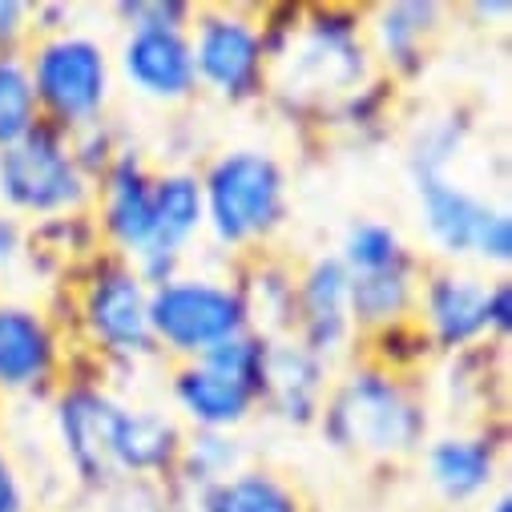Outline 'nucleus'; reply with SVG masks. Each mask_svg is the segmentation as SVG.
Wrapping results in <instances>:
<instances>
[{
    "label": "nucleus",
    "instance_id": "nucleus-25",
    "mask_svg": "<svg viewBox=\"0 0 512 512\" xmlns=\"http://www.w3.org/2000/svg\"><path fill=\"white\" fill-rule=\"evenodd\" d=\"M428 17H432V9H424V5H400V9L388 17V25H383V41H388V49H392V53H404L408 41L424 29L420 21H428Z\"/></svg>",
    "mask_w": 512,
    "mask_h": 512
},
{
    "label": "nucleus",
    "instance_id": "nucleus-15",
    "mask_svg": "<svg viewBox=\"0 0 512 512\" xmlns=\"http://www.w3.org/2000/svg\"><path fill=\"white\" fill-rule=\"evenodd\" d=\"M178 400L206 428H230L250 408V392H242L238 383H230V379H222L206 367H190L178 379Z\"/></svg>",
    "mask_w": 512,
    "mask_h": 512
},
{
    "label": "nucleus",
    "instance_id": "nucleus-23",
    "mask_svg": "<svg viewBox=\"0 0 512 512\" xmlns=\"http://www.w3.org/2000/svg\"><path fill=\"white\" fill-rule=\"evenodd\" d=\"M347 299H351L355 315H363V319H388L408 303V279L400 267L375 271V275H355V279H347Z\"/></svg>",
    "mask_w": 512,
    "mask_h": 512
},
{
    "label": "nucleus",
    "instance_id": "nucleus-6",
    "mask_svg": "<svg viewBox=\"0 0 512 512\" xmlns=\"http://www.w3.org/2000/svg\"><path fill=\"white\" fill-rule=\"evenodd\" d=\"M41 101L65 117V121H85L101 109L105 101V57L93 41L65 37L41 49L37 57V89Z\"/></svg>",
    "mask_w": 512,
    "mask_h": 512
},
{
    "label": "nucleus",
    "instance_id": "nucleus-3",
    "mask_svg": "<svg viewBox=\"0 0 512 512\" xmlns=\"http://www.w3.org/2000/svg\"><path fill=\"white\" fill-rule=\"evenodd\" d=\"M0 194L21 210H61L81 198V174L53 134L29 130L0 154Z\"/></svg>",
    "mask_w": 512,
    "mask_h": 512
},
{
    "label": "nucleus",
    "instance_id": "nucleus-4",
    "mask_svg": "<svg viewBox=\"0 0 512 512\" xmlns=\"http://www.w3.org/2000/svg\"><path fill=\"white\" fill-rule=\"evenodd\" d=\"M331 428L343 444L392 452V448H408L420 436V416L396 383L379 375H363L347 383V392L335 400Z\"/></svg>",
    "mask_w": 512,
    "mask_h": 512
},
{
    "label": "nucleus",
    "instance_id": "nucleus-16",
    "mask_svg": "<svg viewBox=\"0 0 512 512\" xmlns=\"http://www.w3.org/2000/svg\"><path fill=\"white\" fill-rule=\"evenodd\" d=\"M174 424L162 416H130L121 412L117 428H113V464L121 468H162L174 456Z\"/></svg>",
    "mask_w": 512,
    "mask_h": 512
},
{
    "label": "nucleus",
    "instance_id": "nucleus-14",
    "mask_svg": "<svg viewBox=\"0 0 512 512\" xmlns=\"http://www.w3.org/2000/svg\"><path fill=\"white\" fill-rule=\"evenodd\" d=\"M428 311L444 343H464L488 327V291L476 279H440L428 295Z\"/></svg>",
    "mask_w": 512,
    "mask_h": 512
},
{
    "label": "nucleus",
    "instance_id": "nucleus-21",
    "mask_svg": "<svg viewBox=\"0 0 512 512\" xmlns=\"http://www.w3.org/2000/svg\"><path fill=\"white\" fill-rule=\"evenodd\" d=\"M33 109H37V93L29 73L17 61L0 57V150H9L33 130Z\"/></svg>",
    "mask_w": 512,
    "mask_h": 512
},
{
    "label": "nucleus",
    "instance_id": "nucleus-24",
    "mask_svg": "<svg viewBox=\"0 0 512 512\" xmlns=\"http://www.w3.org/2000/svg\"><path fill=\"white\" fill-rule=\"evenodd\" d=\"M347 263L359 275H375V271H392L400 267V238L388 226H355L347 238Z\"/></svg>",
    "mask_w": 512,
    "mask_h": 512
},
{
    "label": "nucleus",
    "instance_id": "nucleus-7",
    "mask_svg": "<svg viewBox=\"0 0 512 512\" xmlns=\"http://www.w3.org/2000/svg\"><path fill=\"white\" fill-rule=\"evenodd\" d=\"M190 57H194V73H202L214 89L242 97L259 81L263 41L250 25H242L234 17H210L202 25L198 49Z\"/></svg>",
    "mask_w": 512,
    "mask_h": 512
},
{
    "label": "nucleus",
    "instance_id": "nucleus-12",
    "mask_svg": "<svg viewBox=\"0 0 512 512\" xmlns=\"http://www.w3.org/2000/svg\"><path fill=\"white\" fill-rule=\"evenodd\" d=\"M202 222V190L194 178H166L154 186V238L150 246L142 250L146 254V263L154 267L158 259H174V250L198 230Z\"/></svg>",
    "mask_w": 512,
    "mask_h": 512
},
{
    "label": "nucleus",
    "instance_id": "nucleus-29",
    "mask_svg": "<svg viewBox=\"0 0 512 512\" xmlns=\"http://www.w3.org/2000/svg\"><path fill=\"white\" fill-rule=\"evenodd\" d=\"M496 512H508V500H500V504H496Z\"/></svg>",
    "mask_w": 512,
    "mask_h": 512
},
{
    "label": "nucleus",
    "instance_id": "nucleus-22",
    "mask_svg": "<svg viewBox=\"0 0 512 512\" xmlns=\"http://www.w3.org/2000/svg\"><path fill=\"white\" fill-rule=\"evenodd\" d=\"M202 367H206V371H214V375H222V379H230V383H238L242 392H250V396H254V392H263L267 347H259L254 339L234 335V339H226V343L210 347Z\"/></svg>",
    "mask_w": 512,
    "mask_h": 512
},
{
    "label": "nucleus",
    "instance_id": "nucleus-10",
    "mask_svg": "<svg viewBox=\"0 0 512 512\" xmlns=\"http://www.w3.org/2000/svg\"><path fill=\"white\" fill-rule=\"evenodd\" d=\"M117 408L105 404L93 392H77L61 404V436L73 456V464L89 476L101 480L113 468V428H117Z\"/></svg>",
    "mask_w": 512,
    "mask_h": 512
},
{
    "label": "nucleus",
    "instance_id": "nucleus-1",
    "mask_svg": "<svg viewBox=\"0 0 512 512\" xmlns=\"http://www.w3.org/2000/svg\"><path fill=\"white\" fill-rule=\"evenodd\" d=\"M210 222L222 242H242L267 230L283 206V178L271 158L263 154H230L206 178Z\"/></svg>",
    "mask_w": 512,
    "mask_h": 512
},
{
    "label": "nucleus",
    "instance_id": "nucleus-19",
    "mask_svg": "<svg viewBox=\"0 0 512 512\" xmlns=\"http://www.w3.org/2000/svg\"><path fill=\"white\" fill-rule=\"evenodd\" d=\"M343 307H347V275L339 263H319L307 279V331L315 351L331 347L343 331Z\"/></svg>",
    "mask_w": 512,
    "mask_h": 512
},
{
    "label": "nucleus",
    "instance_id": "nucleus-20",
    "mask_svg": "<svg viewBox=\"0 0 512 512\" xmlns=\"http://www.w3.org/2000/svg\"><path fill=\"white\" fill-rule=\"evenodd\" d=\"M206 512H299L295 500L267 476H238L214 484L206 496Z\"/></svg>",
    "mask_w": 512,
    "mask_h": 512
},
{
    "label": "nucleus",
    "instance_id": "nucleus-13",
    "mask_svg": "<svg viewBox=\"0 0 512 512\" xmlns=\"http://www.w3.org/2000/svg\"><path fill=\"white\" fill-rule=\"evenodd\" d=\"M109 230L134 250H146L154 238V186L130 158L109 178Z\"/></svg>",
    "mask_w": 512,
    "mask_h": 512
},
{
    "label": "nucleus",
    "instance_id": "nucleus-26",
    "mask_svg": "<svg viewBox=\"0 0 512 512\" xmlns=\"http://www.w3.org/2000/svg\"><path fill=\"white\" fill-rule=\"evenodd\" d=\"M0 512H21V488L5 460H0Z\"/></svg>",
    "mask_w": 512,
    "mask_h": 512
},
{
    "label": "nucleus",
    "instance_id": "nucleus-18",
    "mask_svg": "<svg viewBox=\"0 0 512 512\" xmlns=\"http://www.w3.org/2000/svg\"><path fill=\"white\" fill-rule=\"evenodd\" d=\"M263 388L275 392L279 408L295 420H307L315 408V392H319V371L311 363V355L303 351H267V375H263Z\"/></svg>",
    "mask_w": 512,
    "mask_h": 512
},
{
    "label": "nucleus",
    "instance_id": "nucleus-5",
    "mask_svg": "<svg viewBox=\"0 0 512 512\" xmlns=\"http://www.w3.org/2000/svg\"><path fill=\"white\" fill-rule=\"evenodd\" d=\"M420 198H424L428 230L436 234V242L448 254L480 250L484 259L508 263L512 234H508V218L504 214H492L488 206H480L464 190L448 186L440 174H420Z\"/></svg>",
    "mask_w": 512,
    "mask_h": 512
},
{
    "label": "nucleus",
    "instance_id": "nucleus-9",
    "mask_svg": "<svg viewBox=\"0 0 512 512\" xmlns=\"http://www.w3.org/2000/svg\"><path fill=\"white\" fill-rule=\"evenodd\" d=\"M125 73L150 97H182L194 85V57L178 29H138L125 45Z\"/></svg>",
    "mask_w": 512,
    "mask_h": 512
},
{
    "label": "nucleus",
    "instance_id": "nucleus-17",
    "mask_svg": "<svg viewBox=\"0 0 512 512\" xmlns=\"http://www.w3.org/2000/svg\"><path fill=\"white\" fill-rule=\"evenodd\" d=\"M432 480L448 496H472L492 480V452L480 440H440L432 448Z\"/></svg>",
    "mask_w": 512,
    "mask_h": 512
},
{
    "label": "nucleus",
    "instance_id": "nucleus-2",
    "mask_svg": "<svg viewBox=\"0 0 512 512\" xmlns=\"http://www.w3.org/2000/svg\"><path fill=\"white\" fill-rule=\"evenodd\" d=\"M238 295L210 283H162L150 295V335L178 351H210L238 335L242 327Z\"/></svg>",
    "mask_w": 512,
    "mask_h": 512
},
{
    "label": "nucleus",
    "instance_id": "nucleus-27",
    "mask_svg": "<svg viewBox=\"0 0 512 512\" xmlns=\"http://www.w3.org/2000/svg\"><path fill=\"white\" fill-rule=\"evenodd\" d=\"M21 5H17V0H0V45H5L17 29H21Z\"/></svg>",
    "mask_w": 512,
    "mask_h": 512
},
{
    "label": "nucleus",
    "instance_id": "nucleus-8",
    "mask_svg": "<svg viewBox=\"0 0 512 512\" xmlns=\"http://www.w3.org/2000/svg\"><path fill=\"white\" fill-rule=\"evenodd\" d=\"M89 323L117 351H142L150 343V299L125 271H109L89 291Z\"/></svg>",
    "mask_w": 512,
    "mask_h": 512
},
{
    "label": "nucleus",
    "instance_id": "nucleus-28",
    "mask_svg": "<svg viewBox=\"0 0 512 512\" xmlns=\"http://www.w3.org/2000/svg\"><path fill=\"white\" fill-rule=\"evenodd\" d=\"M13 246H17V230H13L5 218H0V259H9Z\"/></svg>",
    "mask_w": 512,
    "mask_h": 512
},
{
    "label": "nucleus",
    "instance_id": "nucleus-11",
    "mask_svg": "<svg viewBox=\"0 0 512 512\" xmlns=\"http://www.w3.org/2000/svg\"><path fill=\"white\" fill-rule=\"evenodd\" d=\"M53 343L37 315L0 307V388H25L49 371Z\"/></svg>",
    "mask_w": 512,
    "mask_h": 512
}]
</instances>
